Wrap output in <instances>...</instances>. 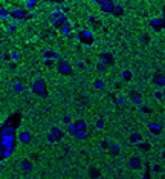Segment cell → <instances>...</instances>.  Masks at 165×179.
I'll return each mask as SVG.
<instances>
[{
    "mask_svg": "<svg viewBox=\"0 0 165 179\" xmlns=\"http://www.w3.org/2000/svg\"><path fill=\"white\" fill-rule=\"evenodd\" d=\"M32 92L41 98H47V87H46V83L43 78H37L32 83Z\"/></svg>",
    "mask_w": 165,
    "mask_h": 179,
    "instance_id": "1",
    "label": "cell"
},
{
    "mask_svg": "<svg viewBox=\"0 0 165 179\" xmlns=\"http://www.w3.org/2000/svg\"><path fill=\"white\" fill-rule=\"evenodd\" d=\"M57 72L60 75H72V66L66 60H58L57 63Z\"/></svg>",
    "mask_w": 165,
    "mask_h": 179,
    "instance_id": "2",
    "label": "cell"
},
{
    "mask_svg": "<svg viewBox=\"0 0 165 179\" xmlns=\"http://www.w3.org/2000/svg\"><path fill=\"white\" fill-rule=\"evenodd\" d=\"M98 5H99V8H101V11H104V12H112L113 14V11H115V3L113 2H110V0H99L98 2Z\"/></svg>",
    "mask_w": 165,
    "mask_h": 179,
    "instance_id": "3",
    "label": "cell"
},
{
    "mask_svg": "<svg viewBox=\"0 0 165 179\" xmlns=\"http://www.w3.org/2000/svg\"><path fill=\"white\" fill-rule=\"evenodd\" d=\"M26 16H28V11L25 8H14L11 11V17L16 20H23V18H26Z\"/></svg>",
    "mask_w": 165,
    "mask_h": 179,
    "instance_id": "4",
    "label": "cell"
},
{
    "mask_svg": "<svg viewBox=\"0 0 165 179\" xmlns=\"http://www.w3.org/2000/svg\"><path fill=\"white\" fill-rule=\"evenodd\" d=\"M18 141L22 142V144H29L31 142V139H32V135H31V132L29 130H22V132H18Z\"/></svg>",
    "mask_w": 165,
    "mask_h": 179,
    "instance_id": "5",
    "label": "cell"
},
{
    "mask_svg": "<svg viewBox=\"0 0 165 179\" xmlns=\"http://www.w3.org/2000/svg\"><path fill=\"white\" fill-rule=\"evenodd\" d=\"M153 84L157 87H165V75L162 72H156L153 75Z\"/></svg>",
    "mask_w": 165,
    "mask_h": 179,
    "instance_id": "6",
    "label": "cell"
},
{
    "mask_svg": "<svg viewBox=\"0 0 165 179\" xmlns=\"http://www.w3.org/2000/svg\"><path fill=\"white\" fill-rule=\"evenodd\" d=\"M99 60H101V63H104V64H107V66H113V64H115L113 55L109 54V52H102V54H99Z\"/></svg>",
    "mask_w": 165,
    "mask_h": 179,
    "instance_id": "7",
    "label": "cell"
},
{
    "mask_svg": "<svg viewBox=\"0 0 165 179\" xmlns=\"http://www.w3.org/2000/svg\"><path fill=\"white\" fill-rule=\"evenodd\" d=\"M128 167L132 168V170H141V167H142L141 158H138V156H132V158L128 159Z\"/></svg>",
    "mask_w": 165,
    "mask_h": 179,
    "instance_id": "8",
    "label": "cell"
},
{
    "mask_svg": "<svg viewBox=\"0 0 165 179\" xmlns=\"http://www.w3.org/2000/svg\"><path fill=\"white\" fill-rule=\"evenodd\" d=\"M20 168H22L23 173H31V171L34 170V165L31 161H28V159H23L22 162H20Z\"/></svg>",
    "mask_w": 165,
    "mask_h": 179,
    "instance_id": "9",
    "label": "cell"
},
{
    "mask_svg": "<svg viewBox=\"0 0 165 179\" xmlns=\"http://www.w3.org/2000/svg\"><path fill=\"white\" fill-rule=\"evenodd\" d=\"M73 125H75V130L77 132H87V123L84 119H77L73 121Z\"/></svg>",
    "mask_w": 165,
    "mask_h": 179,
    "instance_id": "10",
    "label": "cell"
},
{
    "mask_svg": "<svg viewBox=\"0 0 165 179\" xmlns=\"http://www.w3.org/2000/svg\"><path fill=\"white\" fill-rule=\"evenodd\" d=\"M78 37L82 40V42H86V43H90L92 42V34L89 31H81L80 34H78Z\"/></svg>",
    "mask_w": 165,
    "mask_h": 179,
    "instance_id": "11",
    "label": "cell"
},
{
    "mask_svg": "<svg viewBox=\"0 0 165 179\" xmlns=\"http://www.w3.org/2000/svg\"><path fill=\"white\" fill-rule=\"evenodd\" d=\"M130 99H132L135 104L142 103V97H141V94H138V92H130Z\"/></svg>",
    "mask_w": 165,
    "mask_h": 179,
    "instance_id": "12",
    "label": "cell"
},
{
    "mask_svg": "<svg viewBox=\"0 0 165 179\" xmlns=\"http://www.w3.org/2000/svg\"><path fill=\"white\" fill-rule=\"evenodd\" d=\"M51 133L55 136V139H57V141H61V138L64 136V133L63 132H61L58 127H52V130H51Z\"/></svg>",
    "mask_w": 165,
    "mask_h": 179,
    "instance_id": "13",
    "label": "cell"
},
{
    "mask_svg": "<svg viewBox=\"0 0 165 179\" xmlns=\"http://www.w3.org/2000/svg\"><path fill=\"white\" fill-rule=\"evenodd\" d=\"M99 175H101V171L96 167H90V168H89V176H90V178H98Z\"/></svg>",
    "mask_w": 165,
    "mask_h": 179,
    "instance_id": "14",
    "label": "cell"
},
{
    "mask_svg": "<svg viewBox=\"0 0 165 179\" xmlns=\"http://www.w3.org/2000/svg\"><path fill=\"white\" fill-rule=\"evenodd\" d=\"M96 69H98L99 72H101V74H107V69H109V66L107 64H104V63H98V64H96Z\"/></svg>",
    "mask_w": 165,
    "mask_h": 179,
    "instance_id": "15",
    "label": "cell"
},
{
    "mask_svg": "<svg viewBox=\"0 0 165 179\" xmlns=\"http://www.w3.org/2000/svg\"><path fill=\"white\" fill-rule=\"evenodd\" d=\"M73 136L78 138V139H87L89 138V133H87V132H77Z\"/></svg>",
    "mask_w": 165,
    "mask_h": 179,
    "instance_id": "16",
    "label": "cell"
},
{
    "mask_svg": "<svg viewBox=\"0 0 165 179\" xmlns=\"http://www.w3.org/2000/svg\"><path fill=\"white\" fill-rule=\"evenodd\" d=\"M122 14H124L122 6H121V5H116V6H115V11H113V16H118V17H119V16H122Z\"/></svg>",
    "mask_w": 165,
    "mask_h": 179,
    "instance_id": "17",
    "label": "cell"
},
{
    "mask_svg": "<svg viewBox=\"0 0 165 179\" xmlns=\"http://www.w3.org/2000/svg\"><path fill=\"white\" fill-rule=\"evenodd\" d=\"M93 87L95 89H104V81H102V80H95V81H93Z\"/></svg>",
    "mask_w": 165,
    "mask_h": 179,
    "instance_id": "18",
    "label": "cell"
},
{
    "mask_svg": "<svg viewBox=\"0 0 165 179\" xmlns=\"http://www.w3.org/2000/svg\"><path fill=\"white\" fill-rule=\"evenodd\" d=\"M130 141H132V142H139L141 141V133H136V132L132 133V135H130Z\"/></svg>",
    "mask_w": 165,
    "mask_h": 179,
    "instance_id": "19",
    "label": "cell"
},
{
    "mask_svg": "<svg viewBox=\"0 0 165 179\" xmlns=\"http://www.w3.org/2000/svg\"><path fill=\"white\" fill-rule=\"evenodd\" d=\"M8 16H11V11H8L6 8H3V6H2V8H0V17H2V18H6Z\"/></svg>",
    "mask_w": 165,
    "mask_h": 179,
    "instance_id": "20",
    "label": "cell"
},
{
    "mask_svg": "<svg viewBox=\"0 0 165 179\" xmlns=\"http://www.w3.org/2000/svg\"><path fill=\"white\" fill-rule=\"evenodd\" d=\"M60 31H61V34H64V35H71V25L63 26V28H61Z\"/></svg>",
    "mask_w": 165,
    "mask_h": 179,
    "instance_id": "21",
    "label": "cell"
},
{
    "mask_svg": "<svg viewBox=\"0 0 165 179\" xmlns=\"http://www.w3.org/2000/svg\"><path fill=\"white\" fill-rule=\"evenodd\" d=\"M110 153H112V155H118V153H119L118 144H112V147H110Z\"/></svg>",
    "mask_w": 165,
    "mask_h": 179,
    "instance_id": "22",
    "label": "cell"
},
{
    "mask_svg": "<svg viewBox=\"0 0 165 179\" xmlns=\"http://www.w3.org/2000/svg\"><path fill=\"white\" fill-rule=\"evenodd\" d=\"M122 78H124V80H130V78H132L130 70H124V72H122Z\"/></svg>",
    "mask_w": 165,
    "mask_h": 179,
    "instance_id": "23",
    "label": "cell"
},
{
    "mask_svg": "<svg viewBox=\"0 0 165 179\" xmlns=\"http://www.w3.org/2000/svg\"><path fill=\"white\" fill-rule=\"evenodd\" d=\"M67 130L71 132L72 135H75V133H77V130H75V125H73V123H72V124H69V127H67Z\"/></svg>",
    "mask_w": 165,
    "mask_h": 179,
    "instance_id": "24",
    "label": "cell"
},
{
    "mask_svg": "<svg viewBox=\"0 0 165 179\" xmlns=\"http://www.w3.org/2000/svg\"><path fill=\"white\" fill-rule=\"evenodd\" d=\"M26 6H28V8H34V6H37V2H28Z\"/></svg>",
    "mask_w": 165,
    "mask_h": 179,
    "instance_id": "25",
    "label": "cell"
},
{
    "mask_svg": "<svg viewBox=\"0 0 165 179\" xmlns=\"http://www.w3.org/2000/svg\"><path fill=\"white\" fill-rule=\"evenodd\" d=\"M164 97V94H162V92H156V94H154V98H157V99H161Z\"/></svg>",
    "mask_w": 165,
    "mask_h": 179,
    "instance_id": "26",
    "label": "cell"
},
{
    "mask_svg": "<svg viewBox=\"0 0 165 179\" xmlns=\"http://www.w3.org/2000/svg\"><path fill=\"white\" fill-rule=\"evenodd\" d=\"M63 121H64L66 124H72V123H71V116H64V118H63Z\"/></svg>",
    "mask_w": 165,
    "mask_h": 179,
    "instance_id": "27",
    "label": "cell"
},
{
    "mask_svg": "<svg viewBox=\"0 0 165 179\" xmlns=\"http://www.w3.org/2000/svg\"><path fill=\"white\" fill-rule=\"evenodd\" d=\"M47 139H49V142H54V141H57V139H55V136H54L52 133H51L49 136H47Z\"/></svg>",
    "mask_w": 165,
    "mask_h": 179,
    "instance_id": "28",
    "label": "cell"
},
{
    "mask_svg": "<svg viewBox=\"0 0 165 179\" xmlns=\"http://www.w3.org/2000/svg\"><path fill=\"white\" fill-rule=\"evenodd\" d=\"M141 149H142V150H148L150 145H148V144H141Z\"/></svg>",
    "mask_w": 165,
    "mask_h": 179,
    "instance_id": "29",
    "label": "cell"
},
{
    "mask_svg": "<svg viewBox=\"0 0 165 179\" xmlns=\"http://www.w3.org/2000/svg\"><path fill=\"white\" fill-rule=\"evenodd\" d=\"M96 127H104V123H102V121H98V123H96Z\"/></svg>",
    "mask_w": 165,
    "mask_h": 179,
    "instance_id": "30",
    "label": "cell"
},
{
    "mask_svg": "<svg viewBox=\"0 0 165 179\" xmlns=\"http://www.w3.org/2000/svg\"><path fill=\"white\" fill-rule=\"evenodd\" d=\"M101 149H107V142H106V141L101 142Z\"/></svg>",
    "mask_w": 165,
    "mask_h": 179,
    "instance_id": "31",
    "label": "cell"
}]
</instances>
